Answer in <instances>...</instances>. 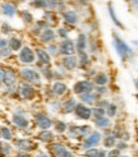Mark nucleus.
<instances>
[{
    "instance_id": "obj_1",
    "label": "nucleus",
    "mask_w": 138,
    "mask_h": 157,
    "mask_svg": "<svg viewBox=\"0 0 138 157\" xmlns=\"http://www.w3.org/2000/svg\"><path fill=\"white\" fill-rule=\"evenodd\" d=\"M113 45L115 48V51H117V54H118V56L123 61H127V60L133 58V55H134L133 49L130 48V46L123 40L117 32L113 33Z\"/></svg>"
},
{
    "instance_id": "obj_2",
    "label": "nucleus",
    "mask_w": 138,
    "mask_h": 157,
    "mask_svg": "<svg viewBox=\"0 0 138 157\" xmlns=\"http://www.w3.org/2000/svg\"><path fill=\"white\" fill-rule=\"evenodd\" d=\"M19 77L23 82L31 83L33 86H40L42 82V77H41L40 72L31 67H25V68L19 69Z\"/></svg>"
},
{
    "instance_id": "obj_3",
    "label": "nucleus",
    "mask_w": 138,
    "mask_h": 157,
    "mask_svg": "<svg viewBox=\"0 0 138 157\" xmlns=\"http://www.w3.org/2000/svg\"><path fill=\"white\" fill-rule=\"evenodd\" d=\"M2 83L6 88V91H9V93L17 92V84H18V75L14 72L13 69L6 68L4 69L3 78H2Z\"/></svg>"
},
{
    "instance_id": "obj_4",
    "label": "nucleus",
    "mask_w": 138,
    "mask_h": 157,
    "mask_svg": "<svg viewBox=\"0 0 138 157\" xmlns=\"http://www.w3.org/2000/svg\"><path fill=\"white\" fill-rule=\"evenodd\" d=\"M17 93L22 100L26 101H32L37 96V90L33 84L27 83V82H21L17 86Z\"/></svg>"
},
{
    "instance_id": "obj_5",
    "label": "nucleus",
    "mask_w": 138,
    "mask_h": 157,
    "mask_svg": "<svg viewBox=\"0 0 138 157\" xmlns=\"http://www.w3.org/2000/svg\"><path fill=\"white\" fill-rule=\"evenodd\" d=\"M33 124L37 129L42 130V129H51L52 125H54V121L46 113L37 111L33 115Z\"/></svg>"
},
{
    "instance_id": "obj_6",
    "label": "nucleus",
    "mask_w": 138,
    "mask_h": 157,
    "mask_svg": "<svg viewBox=\"0 0 138 157\" xmlns=\"http://www.w3.org/2000/svg\"><path fill=\"white\" fill-rule=\"evenodd\" d=\"M13 147H15L18 151L32 152V151L37 150L38 143H36L35 140L28 139V138H15V139H13Z\"/></svg>"
},
{
    "instance_id": "obj_7",
    "label": "nucleus",
    "mask_w": 138,
    "mask_h": 157,
    "mask_svg": "<svg viewBox=\"0 0 138 157\" xmlns=\"http://www.w3.org/2000/svg\"><path fill=\"white\" fill-rule=\"evenodd\" d=\"M102 142V133H100L98 130H92L90 136H87L82 140L81 148L82 150H88V148L97 147L100 143Z\"/></svg>"
},
{
    "instance_id": "obj_8",
    "label": "nucleus",
    "mask_w": 138,
    "mask_h": 157,
    "mask_svg": "<svg viewBox=\"0 0 138 157\" xmlns=\"http://www.w3.org/2000/svg\"><path fill=\"white\" fill-rule=\"evenodd\" d=\"M95 90V84L91 79L86 78V79H79L74 82L73 87H72V91L75 96H79L82 93H86V92H91Z\"/></svg>"
},
{
    "instance_id": "obj_9",
    "label": "nucleus",
    "mask_w": 138,
    "mask_h": 157,
    "mask_svg": "<svg viewBox=\"0 0 138 157\" xmlns=\"http://www.w3.org/2000/svg\"><path fill=\"white\" fill-rule=\"evenodd\" d=\"M18 59L22 64L31 65L36 63V51L32 48H29V46H23L21 51L18 52Z\"/></svg>"
},
{
    "instance_id": "obj_10",
    "label": "nucleus",
    "mask_w": 138,
    "mask_h": 157,
    "mask_svg": "<svg viewBox=\"0 0 138 157\" xmlns=\"http://www.w3.org/2000/svg\"><path fill=\"white\" fill-rule=\"evenodd\" d=\"M74 116L78 120H83V121H88L92 119V106H88L83 102H78L74 109Z\"/></svg>"
},
{
    "instance_id": "obj_11",
    "label": "nucleus",
    "mask_w": 138,
    "mask_h": 157,
    "mask_svg": "<svg viewBox=\"0 0 138 157\" xmlns=\"http://www.w3.org/2000/svg\"><path fill=\"white\" fill-rule=\"evenodd\" d=\"M59 45V55L60 56H69V55H75L77 49H75V42L71 38H64L58 42Z\"/></svg>"
},
{
    "instance_id": "obj_12",
    "label": "nucleus",
    "mask_w": 138,
    "mask_h": 157,
    "mask_svg": "<svg viewBox=\"0 0 138 157\" xmlns=\"http://www.w3.org/2000/svg\"><path fill=\"white\" fill-rule=\"evenodd\" d=\"M50 91H51V96L55 97V98H61L68 95V86L65 82L60 81V79H56L54 81L51 87H50Z\"/></svg>"
},
{
    "instance_id": "obj_13",
    "label": "nucleus",
    "mask_w": 138,
    "mask_h": 157,
    "mask_svg": "<svg viewBox=\"0 0 138 157\" xmlns=\"http://www.w3.org/2000/svg\"><path fill=\"white\" fill-rule=\"evenodd\" d=\"M36 65L37 68L40 67H45V65H51V55L49 54V51L44 49V48H36Z\"/></svg>"
},
{
    "instance_id": "obj_14",
    "label": "nucleus",
    "mask_w": 138,
    "mask_h": 157,
    "mask_svg": "<svg viewBox=\"0 0 138 157\" xmlns=\"http://www.w3.org/2000/svg\"><path fill=\"white\" fill-rule=\"evenodd\" d=\"M50 150H51L52 155H56L58 157H75L73 151H71L61 142H52L50 144Z\"/></svg>"
},
{
    "instance_id": "obj_15",
    "label": "nucleus",
    "mask_w": 138,
    "mask_h": 157,
    "mask_svg": "<svg viewBox=\"0 0 138 157\" xmlns=\"http://www.w3.org/2000/svg\"><path fill=\"white\" fill-rule=\"evenodd\" d=\"M12 123H13V125L15 128L21 129V130L28 129L29 125H31V121L27 119V116L23 113H14L12 115Z\"/></svg>"
},
{
    "instance_id": "obj_16",
    "label": "nucleus",
    "mask_w": 138,
    "mask_h": 157,
    "mask_svg": "<svg viewBox=\"0 0 138 157\" xmlns=\"http://www.w3.org/2000/svg\"><path fill=\"white\" fill-rule=\"evenodd\" d=\"M60 15H61V19H63L64 25H67V26H75L79 21L78 13H77L74 9H69V8L67 10H64Z\"/></svg>"
},
{
    "instance_id": "obj_17",
    "label": "nucleus",
    "mask_w": 138,
    "mask_h": 157,
    "mask_svg": "<svg viewBox=\"0 0 138 157\" xmlns=\"http://www.w3.org/2000/svg\"><path fill=\"white\" fill-rule=\"evenodd\" d=\"M60 65L63 67L67 72H73L78 68V58L77 55H69V56H61Z\"/></svg>"
},
{
    "instance_id": "obj_18",
    "label": "nucleus",
    "mask_w": 138,
    "mask_h": 157,
    "mask_svg": "<svg viewBox=\"0 0 138 157\" xmlns=\"http://www.w3.org/2000/svg\"><path fill=\"white\" fill-rule=\"evenodd\" d=\"M38 40H40L41 44H45V45H49L51 42H55L56 40V31L52 27H48L45 28L41 35L38 36Z\"/></svg>"
},
{
    "instance_id": "obj_19",
    "label": "nucleus",
    "mask_w": 138,
    "mask_h": 157,
    "mask_svg": "<svg viewBox=\"0 0 138 157\" xmlns=\"http://www.w3.org/2000/svg\"><path fill=\"white\" fill-rule=\"evenodd\" d=\"M79 101L83 104H86L88 106H95V104L97 102V101L101 98V96L98 95V93L94 90V91H91V92H86V93H82V95L78 96Z\"/></svg>"
},
{
    "instance_id": "obj_20",
    "label": "nucleus",
    "mask_w": 138,
    "mask_h": 157,
    "mask_svg": "<svg viewBox=\"0 0 138 157\" xmlns=\"http://www.w3.org/2000/svg\"><path fill=\"white\" fill-rule=\"evenodd\" d=\"M78 104L74 97H68L65 98L63 102H61V106H60V114L63 115H68V114H73L74 113V109Z\"/></svg>"
},
{
    "instance_id": "obj_21",
    "label": "nucleus",
    "mask_w": 138,
    "mask_h": 157,
    "mask_svg": "<svg viewBox=\"0 0 138 157\" xmlns=\"http://www.w3.org/2000/svg\"><path fill=\"white\" fill-rule=\"evenodd\" d=\"M36 139L41 143H52L54 139H55V136L50 129H42L36 134Z\"/></svg>"
},
{
    "instance_id": "obj_22",
    "label": "nucleus",
    "mask_w": 138,
    "mask_h": 157,
    "mask_svg": "<svg viewBox=\"0 0 138 157\" xmlns=\"http://www.w3.org/2000/svg\"><path fill=\"white\" fill-rule=\"evenodd\" d=\"M0 10H2V14H4L5 17H9V18L15 17L18 13V9H17V6H15V4L10 3V2L3 3L2 6H0Z\"/></svg>"
},
{
    "instance_id": "obj_23",
    "label": "nucleus",
    "mask_w": 138,
    "mask_h": 157,
    "mask_svg": "<svg viewBox=\"0 0 138 157\" xmlns=\"http://www.w3.org/2000/svg\"><path fill=\"white\" fill-rule=\"evenodd\" d=\"M77 58H78V68L82 69V70H87L90 64H91V59H90L88 52L86 50L78 51L77 52Z\"/></svg>"
},
{
    "instance_id": "obj_24",
    "label": "nucleus",
    "mask_w": 138,
    "mask_h": 157,
    "mask_svg": "<svg viewBox=\"0 0 138 157\" xmlns=\"http://www.w3.org/2000/svg\"><path fill=\"white\" fill-rule=\"evenodd\" d=\"M38 72H40L41 77L46 82H52L55 81V70H54L50 65H45V67H40L38 68Z\"/></svg>"
},
{
    "instance_id": "obj_25",
    "label": "nucleus",
    "mask_w": 138,
    "mask_h": 157,
    "mask_svg": "<svg viewBox=\"0 0 138 157\" xmlns=\"http://www.w3.org/2000/svg\"><path fill=\"white\" fill-rule=\"evenodd\" d=\"M75 49H77V52L78 51H84L87 49V46H88V37L86 33H78V36H77L75 38Z\"/></svg>"
},
{
    "instance_id": "obj_26",
    "label": "nucleus",
    "mask_w": 138,
    "mask_h": 157,
    "mask_svg": "<svg viewBox=\"0 0 138 157\" xmlns=\"http://www.w3.org/2000/svg\"><path fill=\"white\" fill-rule=\"evenodd\" d=\"M91 81L94 82L95 86H107L110 82V78L106 72H97Z\"/></svg>"
},
{
    "instance_id": "obj_27",
    "label": "nucleus",
    "mask_w": 138,
    "mask_h": 157,
    "mask_svg": "<svg viewBox=\"0 0 138 157\" xmlns=\"http://www.w3.org/2000/svg\"><path fill=\"white\" fill-rule=\"evenodd\" d=\"M107 12H109V17H110V19L114 23L115 27H118L120 29H124L125 28L124 25H123V23L120 22V19L118 18V15H117V13H115V9H114V5L111 3H107Z\"/></svg>"
},
{
    "instance_id": "obj_28",
    "label": "nucleus",
    "mask_w": 138,
    "mask_h": 157,
    "mask_svg": "<svg viewBox=\"0 0 138 157\" xmlns=\"http://www.w3.org/2000/svg\"><path fill=\"white\" fill-rule=\"evenodd\" d=\"M94 124L95 127L100 130H106L111 127V119L109 116H102V117H98V119H95L94 120Z\"/></svg>"
},
{
    "instance_id": "obj_29",
    "label": "nucleus",
    "mask_w": 138,
    "mask_h": 157,
    "mask_svg": "<svg viewBox=\"0 0 138 157\" xmlns=\"http://www.w3.org/2000/svg\"><path fill=\"white\" fill-rule=\"evenodd\" d=\"M9 44H8V46L10 48V50L13 51V52H19L21 51V49L23 48V40L21 37H18V36H12L9 40Z\"/></svg>"
},
{
    "instance_id": "obj_30",
    "label": "nucleus",
    "mask_w": 138,
    "mask_h": 157,
    "mask_svg": "<svg viewBox=\"0 0 138 157\" xmlns=\"http://www.w3.org/2000/svg\"><path fill=\"white\" fill-rule=\"evenodd\" d=\"M117 138H115V136L111 133V130L110 132H107L106 134H105V137H102V144H104V147L105 148H107V150H111V148H114L115 147V144H117Z\"/></svg>"
},
{
    "instance_id": "obj_31",
    "label": "nucleus",
    "mask_w": 138,
    "mask_h": 157,
    "mask_svg": "<svg viewBox=\"0 0 138 157\" xmlns=\"http://www.w3.org/2000/svg\"><path fill=\"white\" fill-rule=\"evenodd\" d=\"M19 15H21V19L26 23V25H33L35 23V17H33V14L31 13L29 10L27 9H23L19 12Z\"/></svg>"
},
{
    "instance_id": "obj_32",
    "label": "nucleus",
    "mask_w": 138,
    "mask_h": 157,
    "mask_svg": "<svg viewBox=\"0 0 138 157\" xmlns=\"http://www.w3.org/2000/svg\"><path fill=\"white\" fill-rule=\"evenodd\" d=\"M52 127H54V130H55L58 134H64V133H67L68 124L64 120H56V121H54Z\"/></svg>"
},
{
    "instance_id": "obj_33",
    "label": "nucleus",
    "mask_w": 138,
    "mask_h": 157,
    "mask_svg": "<svg viewBox=\"0 0 138 157\" xmlns=\"http://www.w3.org/2000/svg\"><path fill=\"white\" fill-rule=\"evenodd\" d=\"M105 111H106V116H109L110 119H113V117L118 115V105L114 102H110V105L105 109Z\"/></svg>"
},
{
    "instance_id": "obj_34",
    "label": "nucleus",
    "mask_w": 138,
    "mask_h": 157,
    "mask_svg": "<svg viewBox=\"0 0 138 157\" xmlns=\"http://www.w3.org/2000/svg\"><path fill=\"white\" fill-rule=\"evenodd\" d=\"M106 115L105 109L98 107V106H92V120L98 119V117H102Z\"/></svg>"
},
{
    "instance_id": "obj_35",
    "label": "nucleus",
    "mask_w": 138,
    "mask_h": 157,
    "mask_svg": "<svg viewBox=\"0 0 138 157\" xmlns=\"http://www.w3.org/2000/svg\"><path fill=\"white\" fill-rule=\"evenodd\" d=\"M31 4H32V6L36 8V9L48 10V0H32Z\"/></svg>"
},
{
    "instance_id": "obj_36",
    "label": "nucleus",
    "mask_w": 138,
    "mask_h": 157,
    "mask_svg": "<svg viewBox=\"0 0 138 157\" xmlns=\"http://www.w3.org/2000/svg\"><path fill=\"white\" fill-rule=\"evenodd\" d=\"M12 150H13V147L8 143V140L0 142V152H2L4 156H9L12 153Z\"/></svg>"
},
{
    "instance_id": "obj_37",
    "label": "nucleus",
    "mask_w": 138,
    "mask_h": 157,
    "mask_svg": "<svg viewBox=\"0 0 138 157\" xmlns=\"http://www.w3.org/2000/svg\"><path fill=\"white\" fill-rule=\"evenodd\" d=\"M2 138L4 140H13L14 137H13V132L10 130V128H8V127H2Z\"/></svg>"
},
{
    "instance_id": "obj_38",
    "label": "nucleus",
    "mask_w": 138,
    "mask_h": 157,
    "mask_svg": "<svg viewBox=\"0 0 138 157\" xmlns=\"http://www.w3.org/2000/svg\"><path fill=\"white\" fill-rule=\"evenodd\" d=\"M46 50L49 51V54L51 55H59V45L56 44V42H51V44H49L48 46H46Z\"/></svg>"
},
{
    "instance_id": "obj_39",
    "label": "nucleus",
    "mask_w": 138,
    "mask_h": 157,
    "mask_svg": "<svg viewBox=\"0 0 138 157\" xmlns=\"http://www.w3.org/2000/svg\"><path fill=\"white\" fill-rule=\"evenodd\" d=\"M55 31H56V37L60 38V40H64V38L69 37V31L67 28H64V27H59Z\"/></svg>"
},
{
    "instance_id": "obj_40",
    "label": "nucleus",
    "mask_w": 138,
    "mask_h": 157,
    "mask_svg": "<svg viewBox=\"0 0 138 157\" xmlns=\"http://www.w3.org/2000/svg\"><path fill=\"white\" fill-rule=\"evenodd\" d=\"M98 148L94 147V148H88V150H84V153H83V157H97L98 155Z\"/></svg>"
},
{
    "instance_id": "obj_41",
    "label": "nucleus",
    "mask_w": 138,
    "mask_h": 157,
    "mask_svg": "<svg viewBox=\"0 0 138 157\" xmlns=\"http://www.w3.org/2000/svg\"><path fill=\"white\" fill-rule=\"evenodd\" d=\"M12 50L8 46V48H4V49H0V59H6V58H9L10 55H12Z\"/></svg>"
},
{
    "instance_id": "obj_42",
    "label": "nucleus",
    "mask_w": 138,
    "mask_h": 157,
    "mask_svg": "<svg viewBox=\"0 0 138 157\" xmlns=\"http://www.w3.org/2000/svg\"><path fill=\"white\" fill-rule=\"evenodd\" d=\"M0 31H2L4 35H9V33H12L13 28H12V26L8 22H4L3 25H2V27H0Z\"/></svg>"
},
{
    "instance_id": "obj_43",
    "label": "nucleus",
    "mask_w": 138,
    "mask_h": 157,
    "mask_svg": "<svg viewBox=\"0 0 138 157\" xmlns=\"http://www.w3.org/2000/svg\"><path fill=\"white\" fill-rule=\"evenodd\" d=\"M95 91L98 93L100 96H104V95H106V93L109 92L107 86H95Z\"/></svg>"
},
{
    "instance_id": "obj_44",
    "label": "nucleus",
    "mask_w": 138,
    "mask_h": 157,
    "mask_svg": "<svg viewBox=\"0 0 138 157\" xmlns=\"http://www.w3.org/2000/svg\"><path fill=\"white\" fill-rule=\"evenodd\" d=\"M115 147H117L118 150H120V151H124V150H127L129 146H128V143L125 142V140L118 139V140H117V144H115Z\"/></svg>"
},
{
    "instance_id": "obj_45",
    "label": "nucleus",
    "mask_w": 138,
    "mask_h": 157,
    "mask_svg": "<svg viewBox=\"0 0 138 157\" xmlns=\"http://www.w3.org/2000/svg\"><path fill=\"white\" fill-rule=\"evenodd\" d=\"M110 105V101L106 100V98H100L97 102L95 104V106H98V107H102V109H106L107 106Z\"/></svg>"
},
{
    "instance_id": "obj_46",
    "label": "nucleus",
    "mask_w": 138,
    "mask_h": 157,
    "mask_svg": "<svg viewBox=\"0 0 138 157\" xmlns=\"http://www.w3.org/2000/svg\"><path fill=\"white\" fill-rule=\"evenodd\" d=\"M120 153H121V151L118 150L117 147H114V148H111L109 152H107L106 157H120Z\"/></svg>"
},
{
    "instance_id": "obj_47",
    "label": "nucleus",
    "mask_w": 138,
    "mask_h": 157,
    "mask_svg": "<svg viewBox=\"0 0 138 157\" xmlns=\"http://www.w3.org/2000/svg\"><path fill=\"white\" fill-rule=\"evenodd\" d=\"M8 44H9V41H8L6 38H0V49L8 48Z\"/></svg>"
},
{
    "instance_id": "obj_48",
    "label": "nucleus",
    "mask_w": 138,
    "mask_h": 157,
    "mask_svg": "<svg viewBox=\"0 0 138 157\" xmlns=\"http://www.w3.org/2000/svg\"><path fill=\"white\" fill-rule=\"evenodd\" d=\"M15 157H31V156H29V152H23V151H19L17 155H15Z\"/></svg>"
},
{
    "instance_id": "obj_49",
    "label": "nucleus",
    "mask_w": 138,
    "mask_h": 157,
    "mask_svg": "<svg viewBox=\"0 0 138 157\" xmlns=\"http://www.w3.org/2000/svg\"><path fill=\"white\" fill-rule=\"evenodd\" d=\"M77 3H78L79 5H83V6H86L90 4V0H77Z\"/></svg>"
},
{
    "instance_id": "obj_50",
    "label": "nucleus",
    "mask_w": 138,
    "mask_h": 157,
    "mask_svg": "<svg viewBox=\"0 0 138 157\" xmlns=\"http://www.w3.org/2000/svg\"><path fill=\"white\" fill-rule=\"evenodd\" d=\"M106 155H107V152H106L105 150H100L97 157H106Z\"/></svg>"
},
{
    "instance_id": "obj_51",
    "label": "nucleus",
    "mask_w": 138,
    "mask_h": 157,
    "mask_svg": "<svg viewBox=\"0 0 138 157\" xmlns=\"http://www.w3.org/2000/svg\"><path fill=\"white\" fill-rule=\"evenodd\" d=\"M36 157H50V155L48 153H44V152H40V153H37Z\"/></svg>"
},
{
    "instance_id": "obj_52",
    "label": "nucleus",
    "mask_w": 138,
    "mask_h": 157,
    "mask_svg": "<svg viewBox=\"0 0 138 157\" xmlns=\"http://www.w3.org/2000/svg\"><path fill=\"white\" fill-rule=\"evenodd\" d=\"M129 3L133 6H138V0H129Z\"/></svg>"
},
{
    "instance_id": "obj_53",
    "label": "nucleus",
    "mask_w": 138,
    "mask_h": 157,
    "mask_svg": "<svg viewBox=\"0 0 138 157\" xmlns=\"http://www.w3.org/2000/svg\"><path fill=\"white\" fill-rule=\"evenodd\" d=\"M3 73H4V69L0 68V81H2V78H3Z\"/></svg>"
},
{
    "instance_id": "obj_54",
    "label": "nucleus",
    "mask_w": 138,
    "mask_h": 157,
    "mask_svg": "<svg viewBox=\"0 0 138 157\" xmlns=\"http://www.w3.org/2000/svg\"><path fill=\"white\" fill-rule=\"evenodd\" d=\"M134 86H136V88H137V91H138V77L136 78V81H134Z\"/></svg>"
},
{
    "instance_id": "obj_55",
    "label": "nucleus",
    "mask_w": 138,
    "mask_h": 157,
    "mask_svg": "<svg viewBox=\"0 0 138 157\" xmlns=\"http://www.w3.org/2000/svg\"><path fill=\"white\" fill-rule=\"evenodd\" d=\"M120 157H129V156H127V155H120Z\"/></svg>"
},
{
    "instance_id": "obj_56",
    "label": "nucleus",
    "mask_w": 138,
    "mask_h": 157,
    "mask_svg": "<svg viewBox=\"0 0 138 157\" xmlns=\"http://www.w3.org/2000/svg\"><path fill=\"white\" fill-rule=\"evenodd\" d=\"M21 2H32V0H21Z\"/></svg>"
},
{
    "instance_id": "obj_57",
    "label": "nucleus",
    "mask_w": 138,
    "mask_h": 157,
    "mask_svg": "<svg viewBox=\"0 0 138 157\" xmlns=\"http://www.w3.org/2000/svg\"><path fill=\"white\" fill-rule=\"evenodd\" d=\"M0 138H2V127H0Z\"/></svg>"
},
{
    "instance_id": "obj_58",
    "label": "nucleus",
    "mask_w": 138,
    "mask_h": 157,
    "mask_svg": "<svg viewBox=\"0 0 138 157\" xmlns=\"http://www.w3.org/2000/svg\"><path fill=\"white\" fill-rule=\"evenodd\" d=\"M50 157H58L56 155H50Z\"/></svg>"
},
{
    "instance_id": "obj_59",
    "label": "nucleus",
    "mask_w": 138,
    "mask_h": 157,
    "mask_svg": "<svg viewBox=\"0 0 138 157\" xmlns=\"http://www.w3.org/2000/svg\"><path fill=\"white\" fill-rule=\"evenodd\" d=\"M58 2H59V3H63V2H65V0H58Z\"/></svg>"
},
{
    "instance_id": "obj_60",
    "label": "nucleus",
    "mask_w": 138,
    "mask_h": 157,
    "mask_svg": "<svg viewBox=\"0 0 138 157\" xmlns=\"http://www.w3.org/2000/svg\"><path fill=\"white\" fill-rule=\"evenodd\" d=\"M0 157H5V156H4V155H3L2 152H0Z\"/></svg>"
}]
</instances>
